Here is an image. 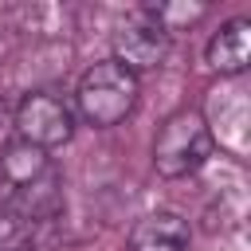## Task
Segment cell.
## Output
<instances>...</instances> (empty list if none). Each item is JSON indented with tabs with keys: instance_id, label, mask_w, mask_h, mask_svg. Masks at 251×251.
I'll return each mask as SVG.
<instances>
[{
	"instance_id": "6da1fadb",
	"label": "cell",
	"mask_w": 251,
	"mask_h": 251,
	"mask_svg": "<svg viewBox=\"0 0 251 251\" xmlns=\"http://www.w3.org/2000/svg\"><path fill=\"white\" fill-rule=\"evenodd\" d=\"M212 149H216V141H212L208 118L200 110H176L153 141V169L173 180L192 176L212 161Z\"/></svg>"
},
{
	"instance_id": "7a4b0ae2",
	"label": "cell",
	"mask_w": 251,
	"mask_h": 251,
	"mask_svg": "<svg viewBox=\"0 0 251 251\" xmlns=\"http://www.w3.org/2000/svg\"><path fill=\"white\" fill-rule=\"evenodd\" d=\"M75 102H78V114L90 126H98V129L118 126L137 102V75H129L114 59H102L78 78Z\"/></svg>"
},
{
	"instance_id": "3957f363",
	"label": "cell",
	"mask_w": 251,
	"mask_h": 251,
	"mask_svg": "<svg viewBox=\"0 0 251 251\" xmlns=\"http://www.w3.org/2000/svg\"><path fill=\"white\" fill-rule=\"evenodd\" d=\"M12 129H16L20 141H27V145H35V149L47 153V149L71 141L75 118H71V110H67L63 98H55V94H47V90H31V94H24V102L16 106Z\"/></svg>"
},
{
	"instance_id": "277c9868",
	"label": "cell",
	"mask_w": 251,
	"mask_h": 251,
	"mask_svg": "<svg viewBox=\"0 0 251 251\" xmlns=\"http://www.w3.org/2000/svg\"><path fill=\"white\" fill-rule=\"evenodd\" d=\"M169 55V31L141 8L114 31V63H122L129 75L137 71H157Z\"/></svg>"
},
{
	"instance_id": "5b68a950",
	"label": "cell",
	"mask_w": 251,
	"mask_h": 251,
	"mask_svg": "<svg viewBox=\"0 0 251 251\" xmlns=\"http://www.w3.org/2000/svg\"><path fill=\"white\" fill-rule=\"evenodd\" d=\"M212 114H216V126H208L212 141L220 137L231 153H247V122H251V114H247V90L239 82L212 90Z\"/></svg>"
},
{
	"instance_id": "8992f818",
	"label": "cell",
	"mask_w": 251,
	"mask_h": 251,
	"mask_svg": "<svg viewBox=\"0 0 251 251\" xmlns=\"http://www.w3.org/2000/svg\"><path fill=\"white\" fill-rule=\"evenodd\" d=\"M208 67L224 78H239L247 71L251 59V24L247 20H227L220 24V31L208 39Z\"/></svg>"
},
{
	"instance_id": "52a82bcc",
	"label": "cell",
	"mask_w": 251,
	"mask_h": 251,
	"mask_svg": "<svg viewBox=\"0 0 251 251\" xmlns=\"http://www.w3.org/2000/svg\"><path fill=\"white\" fill-rule=\"evenodd\" d=\"M192 231L176 212H149L129 231V251H188Z\"/></svg>"
},
{
	"instance_id": "ba28073f",
	"label": "cell",
	"mask_w": 251,
	"mask_h": 251,
	"mask_svg": "<svg viewBox=\"0 0 251 251\" xmlns=\"http://www.w3.org/2000/svg\"><path fill=\"white\" fill-rule=\"evenodd\" d=\"M47 169H51L47 153L35 149V145H27V141H20V137L8 141L4 153H0V180L8 184V192H12V188H24V184H31V180H39Z\"/></svg>"
},
{
	"instance_id": "9c48e42d",
	"label": "cell",
	"mask_w": 251,
	"mask_h": 251,
	"mask_svg": "<svg viewBox=\"0 0 251 251\" xmlns=\"http://www.w3.org/2000/svg\"><path fill=\"white\" fill-rule=\"evenodd\" d=\"M165 31H176L180 24H196L200 16H208V4H153L145 8Z\"/></svg>"
},
{
	"instance_id": "30bf717a",
	"label": "cell",
	"mask_w": 251,
	"mask_h": 251,
	"mask_svg": "<svg viewBox=\"0 0 251 251\" xmlns=\"http://www.w3.org/2000/svg\"><path fill=\"white\" fill-rule=\"evenodd\" d=\"M8 51H12V24H8L4 12H0V67H4V59H8Z\"/></svg>"
},
{
	"instance_id": "8fae6325",
	"label": "cell",
	"mask_w": 251,
	"mask_h": 251,
	"mask_svg": "<svg viewBox=\"0 0 251 251\" xmlns=\"http://www.w3.org/2000/svg\"><path fill=\"white\" fill-rule=\"evenodd\" d=\"M4 129H8V106H4V98H0V137H4Z\"/></svg>"
}]
</instances>
